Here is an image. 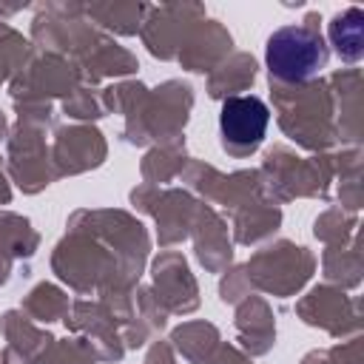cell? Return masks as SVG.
I'll list each match as a JSON object with an SVG mask.
<instances>
[{
    "label": "cell",
    "instance_id": "obj_1",
    "mask_svg": "<svg viewBox=\"0 0 364 364\" xmlns=\"http://www.w3.org/2000/svg\"><path fill=\"white\" fill-rule=\"evenodd\" d=\"M264 60L273 77L284 82H301L327 65V46L318 31L307 26H284L270 34Z\"/></svg>",
    "mask_w": 364,
    "mask_h": 364
},
{
    "label": "cell",
    "instance_id": "obj_2",
    "mask_svg": "<svg viewBox=\"0 0 364 364\" xmlns=\"http://www.w3.org/2000/svg\"><path fill=\"white\" fill-rule=\"evenodd\" d=\"M267 122H270V111L259 97H228L219 111L222 145L230 154L245 156L262 145Z\"/></svg>",
    "mask_w": 364,
    "mask_h": 364
},
{
    "label": "cell",
    "instance_id": "obj_3",
    "mask_svg": "<svg viewBox=\"0 0 364 364\" xmlns=\"http://www.w3.org/2000/svg\"><path fill=\"white\" fill-rule=\"evenodd\" d=\"M361 20H364V14L358 9H350L347 14L336 17V23H333V43L344 60L361 57V43H364V37H361L364 23Z\"/></svg>",
    "mask_w": 364,
    "mask_h": 364
}]
</instances>
